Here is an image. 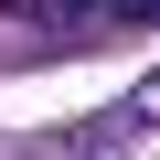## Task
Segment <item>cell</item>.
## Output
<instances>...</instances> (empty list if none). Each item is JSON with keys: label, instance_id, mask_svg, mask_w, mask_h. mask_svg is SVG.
Listing matches in <instances>:
<instances>
[{"label": "cell", "instance_id": "obj_1", "mask_svg": "<svg viewBox=\"0 0 160 160\" xmlns=\"http://www.w3.org/2000/svg\"><path fill=\"white\" fill-rule=\"evenodd\" d=\"M118 128H160V64L128 86V107H118Z\"/></svg>", "mask_w": 160, "mask_h": 160}, {"label": "cell", "instance_id": "obj_2", "mask_svg": "<svg viewBox=\"0 0 160 160\" xmlns=\"http://www.w3.org/2000/svg\"><path fill=\"white\" fill-rule=\"evenodd\" d=\"M107 22L118 32H160V0H107Z\"/></svg>", "mask_w": 160, "mask_h": 160}, {"label": "cell", "instance_id": "obj_3", "mask_svg": "<svg viewBox=\"0 0 160 160\" xmlns=\"http://www.w3.org/2000/svg\"><path fill=\"white\" fill-rule=\"evenodd\" d=\"M86 11H96V0H53V32H75V22H86Z\"/></svg>", "mask_w": 160, "mask_h": 160}]
</instances>
